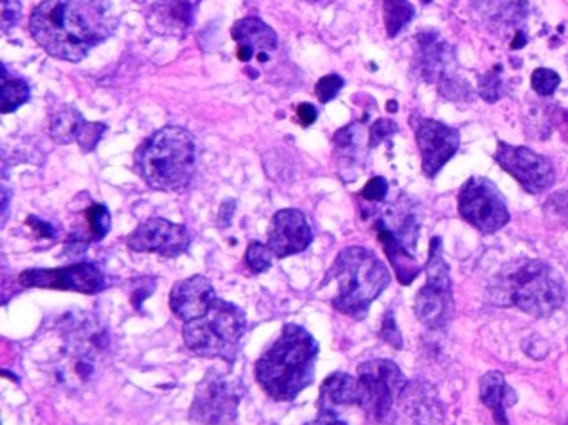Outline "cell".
<instances>
[{"mask_svg":"<svg viewBox=\"0 0 568 425\" xmlns=\"http://www.w3.org/2000/svg\"><path fill=\"white\" fill-rule=\"evenodd\" d=\"M117 24L108 0H44L32 11L31 34L52 58L81 62Z\"/></svg>","mask_w":568,"mask_h":425,"instance_id":"obj_1","label":"cell"},{"mask_svg":"<svg viewBox=\"0 0 568 425\" xmlns=\"http://www.w3.org/2000/svg\"><path fill=\"white\" fill-rule=\"evenodd\" d=\"M318 344L307 329L287 324L255 364L262 391L277 402H291L314 382Z\"/></svg>","mask_w":568,"mask_h":425,"instance_id":"obj_2","label":"cell"},{"mask_svg":"<svg viewBox=\"0 0 568 425\" xmlns=\"http://www.w3.org/2000/svg\"><path fill=\"white\" fill-rule=\"evenodd\" d=\"M328 279L338 283L337 296L332 301L335 311L362 319L370 304L386 291L390 273L372 250L347 247L332 263Z\"/></svg>","mask_w":568,"mask_h":425,"instance_id":"obj_3","label":"cell"},{"mask_svg":"<svg viewBox=\"0 0 568 425\" xmlns=\"http://www.w3.org/2000/svg\"><path fill=\"white\" fill-rule=\"evenodd\" d=\"M140 174L152 189L179 193L196 173V144L182 127L160 128L140 153Z\"/></svg>","mask_w":568,"mask_h":425,"instance_id":"obj_4","label":"cell"},{"mask_svg":"<svg viewBox=\"0 0 568 425\" xmlns=\"http://www.w3.org/2000/svg\"><path fill=\"white\" fill-rule=\"evenodd\" d=\"M498 296L534 318H550L564 305V279L540 260H525L501 277Z\"/></svg>","mask_w":568,"mask_h":425,"instance_id":"obj_5","label":"cell"},{"mask_svg":"<svg viewBox=\"0 0 568 425\" xmlns=\"http://www.w3.org/2000/svg\"><path fill=\"white\" fill-rule=\"evenodd\" d=\"M248 331L244 311L231 302H213L203 318L186 322L183 342L187 349L200 357L222 359L234 362Z\"/></svg>","mask_w":568,"mask_h":425,"instance_id":"obj_6","label":"cell"},{"mask_svg":"<svg viewBox=\"0 0 568 425\" xmlns=\"http://www.w3.org/2000/svg\"><path fill=\"white\" fill-rule=\"evenodd\" d=\"M242 385L225 372H207L199 382L189 411L192 425H231L238 417Z\"/></svg>","mask_w":568,"mask_h":425,"instance_id":"obj_7","label":"cell"},{"mask_svg":"<svg viewBox=\"0 0 568 425\" xmlns=\"http://www.w3.org/2000/svg\"><path fill=\"white\" fill-rule=\"evenodd\" d=\"M452 311V283H450L449 266L443 260L442 242L439 237H435L430 242L427 283L417 294L416 314L427 328L439 329L449 322Z\"/></svg>","mask_w":568,"mask_h":425,"instance_id":"obj_8","label":"cell"},{"mask_svg":"<svg viewBox=\"0 0 568 425\" xmlns=\"http://www.w3.org/2000/svg\"><path fill=\"white\" fill-rule=\"evenodd\" d=\"M360 402L367 417L380 422L407 385L406 375L399 365L387 359L364 362L359 365Z\"/></svg>","mask_w":568,"mask_h":425,"instance_id":"obj_9","label":"cell"},{"mask_svg":"<svg viewBox=\"0 0 568 425\" xmlns=\"http://www.w3.org/2000/svg\"><path fill=\"white\" fill-rule=\"evenodd\" d=\"M459 212L485 234L497 232L511 220L504 197L484 177H472L464 184L459 194Z\"/></svg>","mask_w":568,"mask_h":425,"instance_id":"obj_10","label":"cell"},{"mask_svg":"<svg viewBox=\"0 0 568 425\" xmlns=\"http://www.w3.org/2000/svg\"><path fill=\"white\" fill-rule=\"evenodd\" d=\"M19 282L29 289L97 294L105 289V277L92 263H75L61 269H28L19 276Z\"/></svg>","mask_w":568,"mask_h":425,"instance_id":"obj_11","label":"cell"},{"mask_svg":"<svg viewBox=\"0 0 568 425\" xmlns=\"http://www.w3.org/2000/svg\"><path fill=\"white\" fill-rule=\"evenodd\" d=\"M495 159L527 193L541 194L554 184V166L527 147L508 146L501 142Z\"/></svg>","mask_w":568,"mask_h":425,"instance_id":"obj_12","label":"cell"},{"mask_svg":"<svg viewBox=\"0 0 568 425\" xmlns=\"http://www.w3.org/2000/svg\"><path fill=\"white\" fill-rule=\"evenodd\" d=\"M417 58L422 77L429 82L439 84L443 95H461L462 82L455 79V58H453L450 45L440 38L436 32H423L417 35Z\"/></svg>","mask_w":568,"mask_h":425,"instance_id":"obj_13","label":"cell"},{"mask_svg":"<svg viewBox=\"0 0 568 425\" xmlns=\"http://www.w3.org/2000/svg\"><path fill=\"white\" fill-rule=\"evenodd\" d=\"M127 246L134 252L159 253L164 257L182 256L189 250L190 234L180 224L166 219H149L140 224L129 237Z\"/></svg>","mask_w":568,"mask_h":425,"instance_id":"obj_14","label":"cell"},{"mask_svg":"<svg viewBox=\"0 0 568 425\" xmlns=\"http://www.w3.org/2000/svg\"><path fill=\"white\" fill-rule=\"evenodd\" d=\"M416 137L422 156V169L429 177L435 176L461 147V134L432 118L417 121Z\"/></svg>","mask_w":568,"mask_h":425,"instance_id":"obj_15","label":"cell"},{"mask_svg":"<svg viewBox=\"0 0 568 425\" xmlns=\"http://www.w3.org/2000/svg\"><path fill=\"white\" fill-rule=\"evenodd\" d=\"M314 234L307 217L297 209L278 210L269 227L267 246L275 257L295 256L311 246Z\"/></svg>","mask_w":568,"mask_h":425,"instance_id":"obj_16","label":"cell"},{"mask_svg":"<svg viewBox=\"0 0 568 425\" xmlns=\"http://www.w3.org/2000/svg\"><path fill=\"white\" fill-rule=\"evenodd\" d=\"M215 301V289L203 276L180 280L170 292V309L183 322L203 318Z\"/></svg>","mask_w":568,"mask_h":425,"instance_id":"obj_17","label":"cell"},{"mask_svg":"<svg viewBox=\"0 0 568 425\" xmlns=\"http://www.w3.org/2000/svg\"><path fill=\"white\" fill-rule=\"evenodd\" d=\"M232 39L238 44V58L241 62L259 59L265 62L269 54L277 49L278 38L274 29L257 18H245L235 22L232 28Z\"/></svg>","mask_w":568,"mask_h":425,"instance_id":"obj_18","label":"cell"},{"mask_svg":"<svg viewBox=\"0 0 568 425\" xmlns=\"http://www.w3.org/2000/svg\"><path fill=\"white\" fill-rule=\"evenodd\" d=\"M199 0H157L147 14L150 31L159 35L180 38L193 22Z\"/></svg>","mask_w":568,"mask_h":425,"instance_id":"obj_19","label":"cell"},{"mask_svg":"<svg viewBox=\"0 0 568 425\" xmlns=\"http://www.w3.org/2000/svg\"><path fill=\"white\" fill-rule=\"evenodd\" d=\"M320 411L334 412L335 407L344 405H359L360 385L359 379L346 374V372H335L325 379L318 395Z\"/></svg>","mask_w":568,"mask_h":425,"instance_id":"obj_20","label":"cell"},{"mask_svg":"<svg viewBox=\"0 0 568 425\" xmlns=\"http://www.w3.org/2000/svg\"><path fill=\"white\" fill-rule=\"evenodd\" d=\"M481 398L494 414L495 424L511 425L505 411L517 402V397L501 372H488L481 379Z\"/></svg>","mask_w":568,"mask_h":425,"instance_id":"obj_21","label":"cell"},{"mask_svg":"<svg viewBox=\"0 0 568 425\" xmlns=\"http://www.w3.org/2000/svg\"><path fill=\"white\" fill-rule=\"evenodd\" d=\"M377 230H379V239L383 249H386L387 257L396 267L397 279L400 280V283L412 282L420 273L419 263L416 262V259L410 256L409 249L397 239L396 234L386 224H377Z\"/></svg>","mask_w":568,"mask_h":425,"instance_id":"obj_22","label":"cell"},{"mask_svg":"<svg viewBox=\"0 0 568 425\" xmlns=\"http://www.w3.org/2000/svg\"><path fill=\"white\" fill-rule=\"evenodd\" d=\"M84 224L87 227H77L69 237V242L77 243V249H85V246L91 242H98L107 236L111 230V214L107 207L102 204H92L84 212Z\"/></svg>","mask_w":568,"mask_h":425,"instance_id":"obj_23","label":"cell"},{"mask_svg":"<svg viewBox=\"0 0 568 425\" xmlns=\"http://www.w3.org/2000/svg\"><path fill=\"white\" fill-rule=\"evenodd\" d=\"M85 121L74 107H62L51 121V137L57 144H72L81 137Z\"/></svg>","mask_w":568,"mask_h":425,"instance_id":"obj_24","label":"cell"},{"mask_svg":"<svg viewBox=\"0 0 568 425\" xmlns=\"http://www.w3.org/2000/svg\"><path fill=\"white\" fill-rule=\"evenodd\" d=\"M31 97V89L22 79L9 75L8 69L2 68V114H11Z\"/></svg>","mask_w":568,"mask_h":425,"instance_id":"obj_25","label":"cell"},{"mask_svg":"<svg viewBox=\"0 0 568 425\" xmlns=\"http://www.w3.org/2000/svg\"><path fill=\"white\" fill-rule=\"evenodd\" d=\"M416 9L409 0H386L383 2V18L389 38H396L403 28L412 21Z\"/></svg>","mask_w":568,"mask_h":425,"instance_id":"obj_26","label":"cell"},{"mask_svg":"<svg viewBox=\"0 0 568 425\" xmlns=\"http://www.w3.org/2000/svg\"><path fill=\"white\" fill-rule=\"evenodd\" d=\"M545 217L554 226L564 227L568 230V189L554 194L544 206Z\"/></svg>","mask_w":568,"mask_h":425,"instance_id":"obj_27","label":"cell"},{"mask_svg":"<svg viewBox=\"0 0 568 425\" xmlns=\"http://www.w3.org/2000/svg\"><path fill=\"white\" fill-rule=\"evenodd\" d=\"M272 250L267 243L252 242L245 252V263L254 273L267 272L272 266Z\"/></svg>","mask_w":568,"mask_h":425,"instance_id":"obj_28","label":"cell"},{"mask_svg":"<svg viewBox=\"0 0 568 425\" xmlns=\"http://www.w3.org/2000/svg\"><path fill=\"white\" fill-rule=\"evenodd\" d=\"M560 84V75L550 69H537L532 74V87L537 94L550 95L554 94L555 89Z\"/></svg>","mask_w":568,"mask_h":425,"instance_id":"obj_29","label":"cell"},{"mask_svg":"<svg viewBox=\"0 0 568 425\" xmlns=\"http://www.w3.org/2000/svg\"><path fill=\"white\" fill-rule=\"evenodd\" d=\"M344 84H346V82H344L340 75H325V77H322L320 81L317 82V85H315V94H317V99L322 104H327L332 99L337 97L338 92L343 91Z\"/></svg>","mask_w":568,"mask_h":425,"instance_id":"obj_30","label":"cell"},{"mask_svg":"<svg viewBox=\"0 0 568 425\" xmlns=\"http://www.w3.org/2000/svg\"><path fill=\"white\" fill-rule=\"evenodd\" d=\"M478 91H481L482 97L485 101L497 102L502 95V81L501 74H498V68L494 69V71L487 72L484 77L481 79V84H478Z\"/></svg>","mask_w":568,"mask_h":425,"instance_id":"obj_31","label":"cell"},{"mask_svg":"<svg viewBox=\"0 0 568 425\" xmlns=\"http://www.w3.org/2000/svg\"><path fill=\"white\" fill-rule=\"evenodd\" d=\"M105 125L101 124V122H94V124H88L85 122L84 128H82L81 137H78L77 144L81 146V149L84 153H91V151L95 149L98 141H101L102 134L105 132Z\"/></svg>","mask_w":568,"mask_h":425,"instance_id":"obj_32","label":"cell"},{"mask_svg":"<svg viewBox=\"0 0 568 425\" xmlns=\"http://www.w3.org/2000/svg\"><path fill=\"white\" fill-rule=\"evenodd\" d=\"M22 8L19 0H2V31L15 28L21 21Z\"/></svg>","mask_w":568,"mask_h":425,"instance_id":"obj_33","label":"cell"},{"mask_svg":"<svg viewBox=\"0 0 568 425\" xmlns=\"http://www.w3.org/2000/svg\"><path fill=\"white\" fill-rule=\"evenodd\" d=\"M397 131H399V127H397L396 122L389 121V118H379L370 128L369 146H379L380 142L386 141L389 135Z\"/></svg>","mask_w":568,"mask_h":425,"instance_id":"obj_34","label":"cell"},{"mask_svg":"<svg viewBox=\"0 0 568 425\" xmlns=\"http://www.w3.org/2000/svg\"><path fill=\"white\" fill-rule=\"evenodd\" d=\"M387 193H389V184L383 177H374L367 183V186L364 187L362 194L360 196L364 199L369 200V203H382L386 199Z\"/></svg>","mask_w":568,"mask_h":425,"instance_id":"obj_35","label":"cell"},{"mask_svg":"<svg viewBox=\"0 0 568 425\" xmlns=\"http://www.w3.org/2000/svg\"><path fill=\"white\" fill-rule=\"evenodd\" d=\"M380 338H382L383 341L389 342L393 348L402 349V335H400L399 329H397L396 319H393L392 312H389V314L386 315L382 331H380Z\"/></svg>","mask_w":568,"mask_h":425,"instance_id":"obj_36","label":"cell"},{"mask_svg":"<svg viewBox=\"0 0 568 425\" xmlns=\"http://www.w3.org/2000/svg\"><path fill=\"white\" fill-rule=\"evenodd\" d=\"M317 108L312 104H302L297 111L298 121H301V124L304 125V127H308V125L314 124V122L317 121Z\"/></svg>","mask_w":568,"mask_h":425,"instance_id":"obj_37","label":"cell"},{"mask_svg":"<svg viewBox=\"0 0 568 425\" xmlns=\"http://www.w3.org/2000/svg\"><path fill=\"white\" fill-rule=\"evenodd\" d=\"M29 226L35 230V232L41 234V237H54V227L45 224L44 220L38 219V217H29L28 219Z\"/></svg>","mask_w":568,"mask_h":425,"instance_id":"obj_38","label":"cell"},{"mask_svg":"<svg viewBox=\"0 0 568 425\" xmlns=\"http://www.w3.org/2000/svg\"><path fill=\"white\" fill-rule=\"evenodd\" d=\"M308 425H347L346 422L335 417V412L320 411L318 417Z\"/></svg>","mask_w":568,"mask_h":425,"instance_id":"obj_39","label":"cell"},{"mask_svg":"<svg viewBox=\"0 0 568 425\" xmlns=\"http://www.w3.org/2000/svg\"><path fill=\"white\" fill-rule=\"evenodd\" d=\"M471 2L481 11H494L502 6V0H471Z\"/></svg>","mask_w":568,"mask_h":425,"instance_id":"obj_40","label":"cell"},{"mask_svg":"<svg viewBox=\"0 0 568 425\" xmlns=\"http://www.w3.org/2000/svg\"><path fill=\"white\" fill-rule=\"evenodd\" d=\"M423 4H429V2H432V0H422Z\"/></svg>","mask_w":568,"mask_h":425,"instance_id":"obj_41","label":"cell"},{"mask_svg":"<svg viewBox=\"0 0 568 425\" xmlns=\"http://www.w3.org/2000/svg\"><path fill=\"white\" fill-rule=\"evenodd\" d=\"M312 2H317V0H312Z\"/></svg>","mask_w":568,"mask_h":425,"instance_id":"obj_42","label":"cell"},{"mask_svg":"<svg viewBox=\"0 0 568 425\" xmlns=\"http://www.w3.org/2000/svg\"><path fill=\"white\" fill-rule=\"evenodd\" d=\"M567 425H568V421H567Z\"/></svg>","mask_w":568,"mask_h":425,"instance_id":"obj_43","label":"cell"}]
</instances>
